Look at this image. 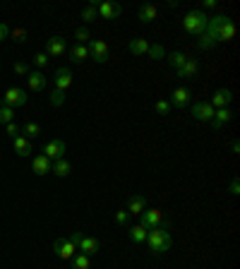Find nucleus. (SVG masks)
Here are the masks:
<instances>
[{
	"label": "nucleus",
	"mask_w": 240,
	"mask_h": 269,
	"mask_svg": "<svg viewBox=\"0 0 240 269\" xmlns=\"http://www.w3.org/2000/svg\"><path fill=\"white\" fill-rule=\"evenodd\" d=\"M207 34L209 36H214V41L216 43L233 41V39H235V24H233V20L226 17V15H216V17H209Z\"/></svg>",
	"instance_id": "1"
},
{
	"label": "nucleus",
	"mask_w": 240,
	"mask_h": 269,
	"mask_svg": "<svg viewBox=\"0 0 240 269\" xmlns=\"http://www.w3.org/2000/svg\"><path fill=\"white\" fill-rule=\"evenodd\" d=\"M147 240H149V250H152L154 255H164L166 250H171L173 238H171V233H168V224H161V226H156V228H149Z\"/></svg>",
	"instance_id": "2"
},
{
	"label": "nucleus",
	"mask_w": 240,
	"mask_h": 269,
	"mask_svg": "<svg viewBox=\"0 0 240 269\" xmlns=\"http://www.w3.org/2000/svg\"><path fill=\"white\" fill-rule=\"evenodd\" d=\"M207 24H209V17L207 12L202 10H192L185 15V20H183V29L187 34H192V36H202V34L207 32Z\"/></svg>",
	"instance_id": "3"
},
{
	"label": "nucleus",
	"mask_w": 240,
	"mask_h": 269,
	"mask_svg": "<svg viewBox=\"0 0 240 269\" xmlns=\"http://www.w3.org/2000/svg\"><path fill=\"white\" fill-rule=\"evenodd\" d=\"M87 48H89V55H91L96 63H108L110 60V48L103 39H91V43H89Z\"/></svg>",
	"instance_id": "4"
},
{
	"label": "nucleus",
	"mask_w": 240,
	"mask_h": 269,
	"mask_svg": "<svg viewBox=\"0 0 240 269\" xmlns=\"http://www.w3.org/2000/svg\"><path fill=\"white\" fill-rule=\"evenodd\" d=\"M53 252L60 259H72L77 255V245L70 240V238H58L53 243Z\"/></svg>",
	"instance_id": "5"
},
{
	"label": "nucleus",
	"mask_w": 240,
	"mask_h": 269,
	"mask_svg": "<svg viewBox=\"0 0 240 269\" xmlns=\"http://www.w3.org/2000/svg\"><path fill=\"white\" fill-rule=\"evenodd\" d=\"M140 224H142L147 231L161 226V224H164V212H161V209H144L142 214H140Z\"/></svg>",
	"instance_id": "6"
},
{
	"label": "nucleus",
	"mask_w": 240,
	"mask_h": 269,
	"mask_svg": "<svg viewBox=\"0 0 240 269\" xmlns=\"http://www.w3.org/2000/svg\"><path fill=\"white\" fill-rule=\"evenodd\" d=\"M27 92L24 89H17V86H10L8 92H5V97H3V106H10V108H17V106H24L27 104Z\"/></svg>",
	"instance_id": "7"
},
{
	"label": "nucleus",
	"mask_w": 240,
	"mask_h": 269,
	"mask_svg": "<svg viewBox=\"0 0 240 269\" xmlns=\"http://www.w3.org/2000/svg\"><path fill=\"white\" fill-rule=\"evenodd\" d=\"M65 149L67 144L63 140H51L44 144V156H48L51 161H58V159H65Z\"/></svg>",
	"instance_id": "8"
},
{
	"label": "nucleus",
	"mask_w": 240,
	"mask_h": 269,
	"mask_svg": "<svg viewBox=\"0 0 240 269\" xmlns=\"http://www.w3.org/2000/svg\"><path fill=\"white\" fill-rule=\"evenodd\" d=\"M190 101H192V92H190L187 86H178L168 104H171V108H187Z\"/></svg>",
	"instance_id": "9"
},
{
	"label": "nucleus",
	"mask_w": 240,
	"mask_h": 269,
	"mask_svg": "<svg viewBox=\"0 0 240 269\" xmlns=\"http://www.w3.org/2000/svg\"><path fill=\"white\" fill-rule=\"evenodd\" d=\"M214 113H216V111L211 108L209 101H199V104L192 106V118L202 120V123H211V120H214Z\"/></svg>",
	"instance_id": "10"
},
{
	"label": "nucleus",
	"mask_w": 240,
	"mask_h": 269,
	"mask_svg": "<svg viewBox=\"0 0 240 269\" xmlns=\"http://www.w3.org/2000/svg\"><path fill=\"white\" fill-rule=\"evenodd\" d=\"M77 250L82 252V255H89V257H94L98 252V240L96 238H91V236H79V240H77Z\"/></svg>",
	"instance_id": "11"
},
{
	"label": "nucleus",
	"mask_w": 240,
	"mask_h": 269,
	"mask_svg": "<svg viewBox=\"0 0 240 269\" xmlns=\"http://www.w3.org/2000/svg\"><path fill=\"white\" fill-rule=\"evenodd\" d=\"M32 171L36 173V175H48V173L53 171V161H51L48 156H44V154H36L32 161Z\"/></svg>",
	"instance_id": "12"
},
{
	"label": "nucleus",
	"mask_w": 240,
	"mask_h": 269,
	"mask_svg": "<svg viewBox=\"0 0 240 269\" xmlns=\"http://www.w3.org/2000/svg\"><path fill=\"white\" fill-rule=\"evenodd\" d=\"M96 12L103 20H115V17H120V5L113 3V0H106V3H98L96 5Z\"/></svg>",
	"instance_id": "13"
},
{
	"label": "nucleus",
	"mask_w": 240,
	"mask_h": 269,
	"mask_svg": "<svg viewBox=\"0 0 240 269\" xmlns=\"http://www.w3.org/2000/svg\"><path fill=\"white\" fill-rule=\"evenodd\" d=\"M65 48H67V43H65V39L63 36H51L48 41H46V55L51 58V55H63L65 53Z\"/></svg>",
	"instance_id": "14"
},
{
	"label": "nucleus",
	"mask_w": 240,
	"mask_h": 269,
	"mask_svg": "<svg viewBox=\"0 0 240 269\" xmlns=\"http://www.w3.org/2000/svg\"><path fill=\"white\" fill-rule=\"evenodd\" d=\"M53 84H55L58 92H67V89L72 86V72H70L67 67H60L53 77Z\"/></svg>",
	"instance_id": "15"
},
{
	"label": "nucleus",
	"mask_w": 240,
	"mask_h": 269,
	"mask_svg": "<svg viewBox=\"0 0 240 269\" xmlns=\"http://www.w3.org/2000/svg\"><path fill=\"white\" fill-rule=\"evenodd\" d=\"M233 101V94H230V89H216V94L211 97V108H228V104Z\"/></svg>",
	"instance_id": "16"
},
{
	"label": "nucleus",
	"mask_w": 240,
	"mask_h": 269,
	"mask_svg": "<svg viewBox=\"0 0 240 269\" xmlns=\"http://www.w3.org/2000/svg\"><path fill=\"white\" fill-rule=\"evenodd\" d=\"M27 84H29L32 92H44L46 89V75L44 72H39V70H34V72L27 75Z\"/></svg>",
	"instance_id": "17"
},
{
	"label": "nucleus",
	"mask_w": 240,
	"mask_h": 269,
	"mask_svg": "<svg viewBox=\"0 0 240 269\" xmlns=\"http://www.w3.org/2000/svg\"><path fill=\"white\" fill-rule=\"evenodd\" d=\"M144 209H147V197L144 195H132L130 200H128V214H142Z\"/></svg>",
	"instance_id": "18"
},
{
	"label": "nucleus",
	"mask_w": 240,
	"mask_h": 269,
	"mask_svg": "<svg viewBox=\"0 0 240 269\" xmlns=\"http://www.w3.org/2000/svg\"><path fill=\"white\" fill-rule=\"evenodd\" d=\"M15 154L17 156H29L34 151V144H32V140H27L24 135H20V137H15Z\"/></svg>",
	"instance_id": "19"
},
{
	"label": "nucleus",
	"mask_w": 240,
	"mask_h": 269,
	"mask_svg": "<svg viewBox=\"0 0 240 269\" xmlns=\"http://www.w3.org/2000/svg\"><path fill=\"white\" fill-rule=\"evenodd\" d=\"M197 70H199V63H197L195 58H187L185 65L178 70V77L180 79H192V77H197Z\"/></svg>",
	"instance_id": "20"
},
{
	"label": "nucleus",
	"mask_w": 240,
	"mask_h": 269,
	"mask_svg": "<svg viewBox=\"0 0 240 269\" xmlns=\"http://www.w3.org/2000/svg\"><path fill=\"white\" fill-rule=\"evenodd\" d=\"M230 118H233V113H230L228 108H218L216 113H214V120H211V128L214 130H221L226 123H230Z\"/></svg>",
	"instance_id": "21"
},
{
	"label": "nucleus",
	"mask_w": 240,
	"mask_h": 269,
	"mask_svg": "<svg viewBox=\"0 0 240 269\" xmlns=\"http://www.w3.org/2000/svg\"><path fill=\"white\" fill-rule=\"evenodd\" d=\"M159 17V10H156V5H142L140 8V15H137V20L142 22V24H149Z\"/></svg>",
	"instance_id": "22"
},
{
	"label": "nucleus",
	"mask_w": 240,
	"mask_h": 269,
	"mask_svg": "<svg viewBox=\"0 0 240 269\" xmlns=\"http://www.w3.org/2000/svg\"><path fill=\"white\" fill-rule=\"evenodd\" d=\"M87 58H89V48H87V46L77 43V46H72V48H70V60H72V63H84Z\"/></svg>",
	"instance_id": "23"
},
{
	"label": "nucleus",
	"mask_w": 240,
	"mask_h": 269,
	"mask_svg": "<svg viewBox=\"0 0 240 269\" xmlns=\"http://www.w3.org/2000/svg\"><path fill=\"white\" fill-rule=\"evenodd\" d=\"M58 178H65V175H70L72 173V163L67 161V159H58V161H53V171Z\"/></svg>",
	"instance_id": "24"
},
{
	"label": "nucleus",
	"mask_w": 240,
	"mask_h": 269,
	"mask_svg": "<svg viewBox=\"0 0 240 269\" xmlns=\"http://www.w3.org/2000/svg\"><path fill=\"white\" fill-rule=\"evenodd\" d=\"M149 46H152V43L144 41V39H130V53L144 55V53H149Z\"/></svg>",
	"instance_id": "25"
},
{
	"label": "nucleus",
	"mask_w": 240,
	"mask_h": 269,
	"mask_svg": "<svg viewBox=\"0 0 240 269\" xmlns=\"http://www.w3.org/2000/svg\"><path fill=\"white\" fill-rule=\"evenodd\" d=\"M147 228L142 226V224H137V226H130V238H132V243H144L147 240Z\"/></svg>",
	"instance_id": "26"
},
{
	"label": "nucleus",
	"mask_w": 240,
	"mask_h": 269,
	"mask_svg": "<svg viewBox=\"0 0 240 269\" xmlns=\"http://www.w3.org/2000/svg\"><path fill=\"white\" fill-rule=\"evenodd\" d=\"M72 269H91V257L89 255H75L72 257Z\"/></svg>",
	"instance_id": "27"
},
{
	"label": "nucleus",
	"mask_w": 240,
	"mask_h": 269,
	"mask_svg": "<svg viewBox=\"0 0 240 269\" xmlns=\"http://www.w3.org/2000/svg\"><path fill=\"white\" fill-rule=\"evenodd\" d=\"M166 58H168V63L173 65L175 70H180V67L185 65V60H187V55H185V53H180V51H175V53H168Z\"/></svg>",
	"instance_id": "28"
},
{
	"label": "nucleus",
	"mask_w": 240,
	"mask_h": 269,
	"mask_svg": "<svg viewBox=\"0 0 240 269\" xmlns=\"http://www.w3.org/2000/svg\"><path fill=\"white\" fill-rule=\"evenodd\" d=\"M96 3H91V5H87V8H84V10H82V22H84V24H89V22H94L96 20Z\"/></svg>",
	"instance_id": "29"
},
{
	"label": "nucleus",
	"mask_w": 240,
	"mask_h": 269,
	"mask_svg": "<svg viewBox=\"0 0 240 269\" xmlns=\"http://www.w3.org/2000/svg\"><path fill=\"white\" fill-rule=\"evenodd\" d=\"M197 46H199L202 51H209V48H214V46H216V41H214V36H209V34L204 32L202 36H199V41H197Z\"/></svg>",
	"instance_id": "30"
},
{
	"label": "nucleus",
	"mask_w": 240,
	"mask_h": 269,
	"mask_svg": "<svg viewBox=\"0 0 240 269\" xmlns=\"http://www.w3.org/2000/svg\"><path fill=\"white\" fill-rule=\"evenodd\" d=\"M12 120H15V108L0 106V123H3V125H8V123H12Z\"/></svg>",
	"instance_id": "31"
},
{
	"label": "nucleus",
	"mask_w": 240,
	"mask_h": 269,
	"mask_svg": "<svg viewBox=\"0 0 240 269\" xmlns=\"http://www.w3.org/2000/svg\"><path fill=\"white\" fill-rule=\"evenodd\" d=\"M22 132H24V137H27V140H34V137H39L41 128H39L36 123H27V125L22 128Z\"/></svg>",
	"instance_id": "32"
},
{
	"label": "nucleus",
	"mask_w": 240,
	"mask_h": 269,
	"mask_svg": "<svg viewBox=\"0 0 240 269\" xmlns=\"http://www.w3.org/2000/svg\"><path fill=\"white\" fill-rule=\"evenodd\" d=\"M149 58H154V60H161V58H166V48L164 46H159V43H154V46H149Z\"/></svg>",
	"instance_id": "33"
},
{
	"label": "nucleus",
	"mask_w": 240,
	"mask_h": 269,
	"mask_svg": "<svg viewBox=\"0 0 240 269\" xmlns=\"http://www.w3.org/2000/svg\"><path fill=\"white\" fill-rule=\"evenodd\" d=\"M75 39H77V43H82V46H84V43L91 39V34H89L87 27H79V29L75 32Z\"/></svg>",
	"instance_id": "34"
},
{
	"label": "nucleus",
	"mask_w": 240,
	"mask_h": 269,
	"mask_svg": "<svg viewBox=\"0 0 240 269\" xmlns=\"http://www.w3.org/2000/svg\"><path fill=\"white\" fill-rule=\"evenodd\" d=\"M154 108H156V113H159V116H168V111H171V104H168L166 99H159V101L154 104Z\"/></svg>",
	"instance_id": "35"
},
{
	"label": "nucleus",
	"mask_w": 240,
	"mask_h": 269,
	"mask_svg": "<svg viewBox=\"0 0 240 269\" xmlns=\"http://www.w3.org/2000/svg\"><path fill=\"white\" fill-rule=\"evenodd\" d=\"M5 132H8V137H12V140H15V137H20L22 128H20L15 120H12V123H8V125H5Z\"/></svg>",
	"instance_id": "36"
},
{
	"label": "nucleus",
	"mask_w": 240,
	"mask_h": 269,
	"mask_svg": "<svg viewBox=\"0 0 240 269\" xmlns=\"http://www.w3.org/2000/svg\"><path fill=\"white\" fill-rule=\"evenodd\" d=\"M115 221H118L120 226H128V224H130V214H128V209H118V212H115Z\"/></svg>",
	"instance_id": "37"
},
{
	"label": "nucleus",
	"mask_w": 240,
	"mask_h": 269,
	"mask_svg": "<svg viewBox=\"0 0 240 269\" xmlns=\"http://www.w3.org/2000/svg\"><path fill=\"white\" fill-rule=\"evenodd\" d=\"M63 101H65V92L53 89V92H51V104H53V106H63Z\"/></svg>",
	"instance_id": "38"
},
{
	"label": "nucleus",
	"mask_w": 240,
	"mask_h": 269,
	"mask_svg": "<svg viewBox=\"0 0 240 269\" xmlns=\"http://www.w3.org/2000/svg\"><path fill=\"white\" fill-rule=\"evenodd\" d=\"M15 75H22V77L29 75V67H27V63H15Z\"/></svg>",
	"instance_id": "39"
},
{
	"label": "nucleus",
	"mask_w": 240,
	"mask_h": 269,
	"mask_svg": "<svg viewBox=\"0 0 240 269\" xmlns=\"http://www.w3.org/2000/svg\"><path fill=\"white\" fill-rule=\"evenodd\" d=\"M10 24H5V22H0V41H5L8 36H10Z\"/></svg>",
	"instance_id": "40"
},
{
	"label": "nucleus",
	"mask_w": 240,
	"mask_h": 269,
	"mask_svg": "<svg viewBox=\"0 0 240 269\" xmlns=\"http://www.w3.org/2000/svg\"><path fill=\"white\" fill-rule=\"evenodd\" d=\"M34 63L39 65V67H46V65H48V55H46V53H39V55H34Z\"/></svg>",
	"instance_id": "41"
},
{
	"label": "nucleus",
	"mask_w": 240,
	"mask_h": 269,
	"mask_svg": "<svg viewBox=\"0 0 240 269\" xmlns=\"http://www.w3.org/2000/svg\"><path fill=\"white\" fill-rule=\"evenodd\" d=\"M10 34L15 36V41H17V43L27 41V32H24V29H15V32H10Z\"/></svg>",
	"instance_id": "42"
},
{
	"label": "nucleus",
	"mask_w": 240,
	"mask_h": 269,
	"mask_svg": "<svg viewBox=\"0 0 240 269\" xmlns=\"http://www.w3.org/2000/svg\"><path fill=\"white\" fill-rule=\"evenodd\" d=\"M228 190H230V195H238V193H240V183H238V178H233V181H230Z\"/></svg>",
	"instance_id": "43"
},
{
	"label": "nucleus",
	"mask_w": 240,
	"mask_h": 269,
	"mask_svg": "<svg viewBox=\"0 0 240 269\" xmlns=\"http://www.w3.org/2000/svg\"><path fill=\"white\" fill-rule=\"evenodd\" d=\"M216 8V0H202V12L204 10H214Z\"/></svg>",
	"instance_id": "44"
}]
</instances>
